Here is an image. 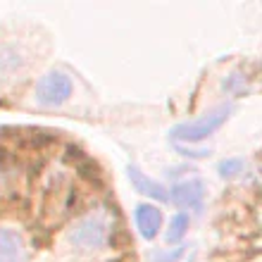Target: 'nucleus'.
<instances>
[{
	"instance_id": "6e6552de",
	"label": "nucleus",
	"mask_w": 262,
	"mask_h": 262,
	"mask_svg": "<svg viewBox=\"0 0 262 262\" xmlns=\"http://www.w3.org/2000/svg\"><path fill=\"white\" fill-rule=\"evenodd\" d=\"M24 191V172L17 162L0 160V203L17 200V195Z\"/></svg>"
},
{
	"instance_id": "7ed1b4c3",
	"label": "nucleus",
	"mask_w": 262,
	"mask_h": 262,
	"mask_svg": "<svg viewBox=\"0 0 262 262\" xmlns=\"http://www.w3.org/2000/svg\"><path fill=\"white\" fill-rule=\"evenodd\" d=\"M74 79L69 72L64 69H48L34 79L29 83V91L24 100H27L29 107L34 110H43V112H50V110H60L64 105L74 98Z\"/></svg>"
},
{
	"instance_id": "ddd939ff",
	"label": "nucleus",
	"mask_w": 262,
	"mask_h": 262,
	"mask_svg": "<svg viewBox=\"0 0 262 262\" xmlns=\"http://www.w3.org/2000/svg\"><path fill=\"white\" fill-rule=\"evenodd\" d=\"M241 172H243L241 160H224V162H220V174L224 179H234V177H238Z\"/></svg>"
},
{
	"instance_id": "9b49d317",
	"label": "nucleus",
	"mask_w": 262,
	"mask_h": 262,
	"mask_svg": "<svg viewBox=\"0 0 262 262\" xmlns=\"http://www.w3.org/2000/svg\"><path fill=\"white\" fill-rule=\"evenodd\" d=\"M255 76L250 74V72H234V74L227 76V81H224V91H227L229 96H241L243 91L250 89V83H253Z\"/></svg>"
},
{
	"instance_id": "f8f14e48",
	"label": "nucleus",
	"mask_w": 262,
	"mask_h": 262,
	"mask_svg": "<svg viewBox=\"0 0 262 262\" xmlns=\"http://www.w3.org/2000/svg\"><path fill=\"white\" fill-rule=\"evenodd\" d=\"M184 257V246H169V248H155L148 255L150 262H179Z\"/></svg>"
},
{
	"instance_id": "9d476101",
	"label": "nucleus",
	"mask_w": 262,
	"mask_h": 262,
	"mask_svg": "<svg viewBox=\"0 0 262 262\" xmlns=\"http://www.w3.org/2000/svg\"><path fill=\"white\" fill-rule=\"evenodd\" d=\"M188 227H191V217L186 212H177L165 229V243L167 246H181L184 236L188 234Z\"/></svg>"
},
{
	"instance_id": "1a4fd4ad",
	"label": "nucleus",
	"mask_w": 262,
	"mask_h": 262,
	"mask_svg": "<svg viewBox=\"0 0 262 262\" xmlns=\"http://www.w3.org/2000/svg\"><path fill=\"white\" fill-rule=\"evenodd\" d=\"M126 172H129L131 186L136 188L141 195H145V198H150V200H160V203H169V188H167L165 184L150 179V177L141 172L136 165H129Z\"/></svg>"
},
{
	"instance_id": "f257e3e1",
	"label": "nucleus",
	"mask_w": 262,
	"mask_h": 262,
	"mask_svg": "<svg viewBox=\"0 0 262 262\" xmlns=\"http://www.w3.org/2000/svg\"><path fill=\"white\" fill-rule=\"evenodd\" d=\"M119 241V220L107 205L89 207L69 217L55 236V262H107Z\"/></svg>"
},
{
	"instance_id": "39448f33",
	"label": "nucleus",
	"mask_w": 262,
	"mask_h": 262,
	"mask_svg": "<svg viewBox=\"0 0 262 262\" xmlns=\"http://www.w3.org/2000/svg\"><path fill=\"white\" fill-rule=\"evenodd\" d=\"M0 262H31V243L12 224H0Z\"/></svg>"
},
{
	"instance_id": "0eeeda50",
	"label": "nucleus",
	"mask_w": 262,
	"mask_h": 262,
	"mask_svg": "<svg viewBox=\"0 0 262 262\" xmlns=\"http://www.w3.org/2000/svg\"><path fill=\"white\" fill-rule=\"evenodd\" d=\"M134 222H136V229L141 238L145 241H155L162 231V210L152 203H141L134 210Z\"/></svg>"
},
{
	"instance_id": "f03ea898",
	"label": "nucleus",
	"mask_w": 262,
	"mask_h": 262,
	"mask_svg": "<svg viewBox=\"0 0 262 262\" xmlns=\"http://www.w3.org/2000/svg\"><path fill=\"white\" fill-rule=\"evenodd\" d=\"M41 57V38H36V29H0V96H10L34 81Z\"/></svg>"
},
{
	"instance_id": "423d86ee",
	"label": "nucleus",
	"mask_w": 262,
	"mask_h": 262,
	"mask_svg": "<svg viewBox=\"0 0 262 262\" xmlns=\"http://www.w3.org/2000/svg\"><path fill=\"white\" fill-rule=\"evenodd\" d=\"M169 203L181 210L200 212L205 203V186L200 179H181L169 188Z\"/></svg>"
},
{
	"instance_id": "20e7f679",
	"label": "nucleus",
	"mask_w": 262,
	"mask_h": 262,
	"mask_svg": "<svg viewBox=\"0 0 262 262\" xmlns=\"http://www.w3.org/2000/svg\"><path fill=\"white\" fill-rule=\"evenodd\" d=\"M231 115V105H220V107H214V110L205 112V115H200L198 119H191V122H181L172 129L169 136L177 141V143H200L203 138L212 136L214 131L220 129L224 122L229 119Z\"/></svg>"
}]
</instances>
